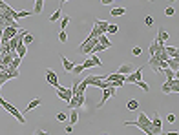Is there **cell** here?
<instances>
[{
  "label": "cell",
  "instance_id": "9c48e42d",
  "mask_svg": "<svg viewBox=\"0 0 179 135\" xmlns=\"http://www.w3.org/2000/svg\"><path fill=\"white\" fill-rule=\"evenodd\" d=\"M79 121V110H71L70 115H68V124H71V126H75Z\"/></svg>",
  "mask_w": 179,
  "mask_h": 135
},
{
  "label": "cell",
  "instance_id": "74e56055",
  "mask_svg": "<svg viewBox=\"0 0 179 135\" xmlns=\"http://www.w3.org/2000/svg\"><path fill=\"white\" fill-rule=\"evenodd\" d=\"M144 24H146V26H148V27H150V26L154 24V17H150V15H148V17H146V18H144Z\"/></svg>",
  "mask_w": 179,
  "mask_h": 135
},
{
  "label": "cell",
  "instance_id": "8d00e7d4",
  "mask_svg": "<svg viewBox=\"0 0 179 135\" xmlns=\"http://www.w3.org/2000/svg\"><path fill=\"white\" fill-rule=\"evenodd\" d=\"M141 53H143V49H141V48H139V46H135V48H133V49H132V55H135V57H139V55H141Z\"/></svg>",
  "mask_w": 179,
  "mask_h": 135
},
{
  "label": "cell",
  "instance_id": "30bf717a",
  "mask_svg": "<svg viewBox=\"0 0 179 135\" xmlns=\"http://www.w3.org/2000/svg\"><path fill=\"white\" fill-rule=\"evenodd\" d=\"M93 24H95V26H99V29L102 31V35H106V29H108L110 22H106V20H99V18H95V20H93Z\"/></svg>",
  "mask_w": 179,
  "mask_h": 135
},
{
  "label": "cell",
  "instance_id": "d590c367",
  "mask_svg": "<svg viewBox=\"0 0 179 135\" xmlns=\"http://www.w3.org/2000/svg\"><path fill=\"white\" fill-rule=\"evenodd\" d=\"M166 121H168V122H172V124H174V122L177 121V115H175V113H168V117H166Z\"/></svg>",
  "mask_w": 179,
  "mask_h": 135
},
{
  "label": "cell",
  "instance_id": "484cf974",
  "mask_svg": "<svg viewBox=\"0 0 179 135\" xmlns=\"http://www.w3.org/2000/svg\"><path fill=\"white\" fill-rule=\"evenodd\" d=\"M60 9H62V7H59V9H57V11H55L53 15H51V17H49V22H57V20L60 18V13H62V11H60Z\"/></svg>",
  "mask_w": 179,
  "mask_h": 135
},
{
  "label": "cell",
  "instance_id": "277c9868",
  "mask_svg": "<svg viewBox=\"0 0 179 135\" xmlns=\"http://www.w3.org/2000/svg\"><path fill=\"white\" fill-rule=\"evenodd\" d=\"M55 90H57V97H59V99H62V100H66V102H70V99L73 97L71 90H66V88H62L60 84H59Z\"/></svg>",
  "mask_w": 179,
  "mask_h": 135
},
{
  "label": "cell",
  "instance_id": "7bdbcfd3",
  "mask_svg": "<svg viewBox=\"0 0 179 135\" xmlns=\"http://www.w3.org/2000/svg\"><path fill=\"white\" fill-rule=\"evenodd\" d=\"M166 135H179L177 131H170V133H166Z\"/></svg>",
  "mask_w": 179,
  "mask_h": 135
},
{
  "label": "cell",
  "instance_id": "7a4b0ae2",
  "mask_svg": "<svg viewBox=\"0 0 179 135\" xmlns=\"http://www.w3.org/2000/svg\"><path fill=\"white\" fill-rule=\"evenodd\" d=\"M115 93H117V88L115 86H112V88H106V90H102V99L99 100V104H97V108L101 110L104 104H106V100L108 99H112V97H115Z\"/></svg>",
  "mask_w": 179,
  "mask_h": 135
},
{
  "label": "cell",
  "instance_id": "836d02e7",
  "mask_svg": "<svg viewBox=\"0 0 179 135\" xmlns=\"http://www.w3.org/2000/svg\"><path fill=\"white\" fill-rule=\"evenodd\" d=\"M68 24H70V18H68V17H64V18L60 20V27H62V31H64V29L68 27Z\"/></svg>",
  "mask_w": 179,
  "mask_h": 135
},
{
  "label": "cell",
  "instance_id": "d4e9b609",
  "mask_svg": "<svg viewBox=\"0 0 179 135\" xmlns=\"http://www.w3.org/2000/svg\"><path fill=\"white\" fill-rule=\"evenodd\" d=\"M82 71H84V66L82 64H75V66H73V69H71V73L73 75H79V73H82Z\"/></svg>",
  "mask_w": 179,
  "mask_h": 135
},
{
  "label": "cell",
  "instance_id": "60d3db41",
  "mask_svg": "<svg viewBox=\"0 0 179 135\" xmlns=\"http://www.w3.org/2000/svg\"><path fill=\"white\" fill-rule=\"evenodd\" d=\"M2 33H4V26L0 24V38H2Z\"/></svg>",
  "mask_w": 179,
  "mask_h": 135
},
{
  "label": "cell",
  "instance_id": "e575fe53",
  "mask_svg": "<svg viewBox=\"0 0 179 135\" xmlns=\"http://www.w3.org/2000/svg\"><path fill=\"white\" fill-rule=\"evenodd\" d=\"M161 91H163V93H172V90H170V84H168V82H165V84L161 86Z\"/></svg>",
  "mask_w": 179,
  "mask_h": 135
},
{
  "label": "cell",
  "instance_id": "c3c4849f",
  "mask_svg": "<svg viewBox=\"0 0 179 135\" xmlns=\"http://www.w3.org/2000/svg\"><path fill=\"white\" fill-rule=\"evenodd\" d=\"M150 2H154V0H150Z\"/></svg>",
  "mask_w": 179,
  "mask_h": 135
},
{
  "label": "cell",
  "instance_id": "3957f363",
  "mask_svg": "<svg viewBox=\"0 0 179 135\" xmlns=\"http://www.w3.org/2000/svg\"><path fill=\"white\" fill-rule=\"evenodd\" d=\"M148 68H152L154 73H161V58L157 57V53L148 58Z\"/></svg>",
  "mask_w": 179,
  "mask_h": 135
},
{
  "label": "cell",
  "instance_id": "bcb514c9",
  "mask_svg": "<svg viewBox=\"0 0 179 135\" xmlns=\"http://www.w3.org/2000/svg\"><path fill=\"white\" fill-rule=\"evenodd\" d=\"M170 2H172V4H175V2H177V0H170Z\"/></svg>",
  "mask_w": 179,
  "mask_h": 135
},
{
  "label": "cell",
  "instance_id": "4fadbf2b",
  "mask_svg": "<svg viewBox=\"0 0 179 135\" xmlns=\"http://www.w3.org/2000/svg\"><path fill=\"white\" fill-rule=\"evenodd\" d=\"M26 51H28V46H26L24 42H20V44L17 46V49H15V53H17V57H20V58H24V55H26Z\"/></svg>",
  "mask_w": 179,
  "mask_h": 135
},
{
  "label": "cell",
  "instance_id": "44dd1931",
  "mask_svg": "<svg viewBox=\"0 0 179 135\" xmlns=\"http://www.w3.org/2000/svg\"><path fill=\"white\" fill-rule=\"evenodd\" d=\"M165 77H166V82H168V80H174L177 77V73H174L170 68H165Z\"/></svg>",
  "mask_w": 179,
  "mask_h": 135
},
{
  "label": "cell",
  "instance_id": "cb8c5ba5",
  "mask_svg": "<svg viewBox=\"0 0 179 135\" xmlns=\"http://www.w3.org/2000/svg\"><path fill=\"white\" fill-rule=\"evenodd\" d=\"M157 48H159V44H157V40H154V42L150 44V48H148V53H150V57H152V55H155Z\"/></svg>",
  "mask_w": 179,
  "mask_h": 135
},
{
  "label": "cell",
  "instance_id": "f35d334b",
  "mask_svg": "<svg viewBox=\"0 0 179 135\" xmlns=\"http://www.w3.org/2000/svg\"><path fill=\"white\" fill-rule=\"evenodd\" d=\"M64 130H66V133H71V131H73V126H71V124H66Z\"/></svg>",
  "mask_w": 179,
  "mask_h": 135
},
{
  "label": "cell",
  "instance_id": "7c38bea8",
  "mask_svg": "<svg viewBox=\"0 0 179 135\" xmlns=\"http://www.w3.org/2000/svg\"><path fill=\"white\" fill-rule=\"evenodd\" d=\"M166 66L170 68L174 73H177V71H179V60H177V58H168V60H166Z\"/></svg>",
  "mask_w": 179,
  "mask_h": 135
},
{
  "label": "cell",
  "instance_id": "681fc988",
  "mask_svg": "<svg viewBox=\"0 0 179 135\" xmlns=\"http://www.w3.org/2000/svg\"><path fill=\"white\" fill-rule=\"evenodd\" d=\"M102 135H106V133H102Z\"/></svg>",
  "mask_w": 179,
  "mask_h": 135
},
{
  "label": "cell",
  "instance_id": "f6af8a7d",
  "mask_svg": "<svg viewBox=\"0 0 179 135\" xmlns=\"http://www.w3.org/2000/svg\"><path fill=\"white\" fill-rule=\"evenodd\" d=\"M42 135H49V133H48V131H42Z\"/></svg>",
  "mask_w": 179,
  "mask_h": 135
},
{
  "label": "cell",
  "instance_id": "4316f807",
  "mask_svg": "<svg viewBox=\"0 0 179 135\" xmlns=\"http://www.w3.org/2000/svg\"><path fill=\"white\" fill-rule=\"evenodd\" d=\"M20 62H22V58H20V57H15V58L11 60V64H9V66H11L13 69H18V66H20Z\"/></svg>",
  "mask_w": 179,
  "mask_h": 135
},
{
  "label": "cell",
  "instance_id": "2e32d148",
  "mask_svg": "<svg viewBox=\"0 0 179 135\" xmlns=\"http://www.w3.org/2000/svg\"><path fill=\"white\" fill-rule=\"evenodd\" d=\"M44 11V0H35V7H33V15H40Z\"/></svg>",
  "mask_w": 179,
  "mask_h": 135
},
{
  "label": "cell",
  "instance_id": "5bb4252c",
  "mask_svg": "<svg viewBox=\"0 0 179 135\" xmlns=\"http://www.w3.org/2000/svg\"><path fill=\"white\" fill-rule=\"evenodd\" d=\"M165 51H166V55L170 57V58H179V51H177V48H170V46H165Z\"/></svg>",
  "mask_w": 179,
  "mask_h": 135
},
{
  "label": "cell",
  "instance_id": "4dcf8cb0",
  "mask_svg": "<svg viewBox=\"0 0 179 135\" xmlns=\"http://www.w3.org/2000/svg\"><path fill=\"white\" fill-rule=\"evenodd\" d=\"M117 31H119V26L117 24H110L108 29H106V33H117Z\"/></svg>",
  "mask_w": 179,
  "mask_h": 135
},
{
  "label": "cell",
  "instance_id": "5b68a950",
  "mask_svg": "<svg viewBox=\"0 0 179 135\" xmlns=\"http://www.w3.org/2000/svg\"><path fill=\"white\" fill-rule=\"evenodd\" d=\"M46 82L48 84H51V86H59V75L55 73L53 69H46Z\"/></svg>",
  "mask_w": 179,
  "mask_h": 135
},
{
  "label": "cell",
  "instance_id": "b9f144b4",
  "mask_svg": "<svg viewBox=\"0 0 179 135\" xmlns=\"http://www.w3.org/2000/svg\"><path fill=\"white\" fill-rule=\"evenodd\" d=\"M66 2H68V0H60V6H59V7H62V6H64Z\"/></svg>",
  "mask_w": 179,
  "mask_h": 135
},
{
  "label": "cell",
  "instance_id": "ac0fdd59",
  "mask_svg": "<svg viewBox=\"0 0 179 135\" xmlns=\"http://www.w3.org/2000/svg\"><path fill=\"white\" fill-rule=\"evenodd\" d=\"M101 35H102V31L99 29V26L93 24V29H91V33L88 35V38H97V37H101Z\"/></svg>",
  "mask_w": 179,
  "mask_h": 135
},
{
  "label": "cell",
  "instance_id": "f1b7e54d",
  "mask_svg": "<svg viewBox=\"0 0 179 135\" xmlns=\"http://www.w3.org/2000/svg\"><path fill=\"white\" fill-rule=\"evenodd\" d=\"M82 66H84V69H90V68H95V64H93V62H91V58H90V57H88L86 60L82 62Z\"/></svg>",
  "mask_w": 179,
  "mask_h": 135
},
{
  "label": "cell",
  "instance_id": "9a60e30c",
  "mask_svg": "<svg viewBox=\"0 0 179 135\" xmlns=\"http://www.w3.org/2000/svg\"><path fill=\"white\" fill-rule=\"evenodd\" d=\"M40 104H42V99H40V97H37V99H33V100H31L29 104L26 106V111H31V110H35V108H38Z\"/></svg>",
  "mask_w": 179,
  "mask_h": 135
},
{
  "label": "cell",
  "instance_id": "f546056e",
  "mask_svg": "<svg viewBox=\"0 0 179 135\" xmlns=\"http://www.w3.org/2000/svg\"><path fill=\"white\" fill-rule=\"evenodd\" d=\"M57 121H60V122H66V121H68V113H64V111H59V113H57Z\"/></svg>",
  "mask_w": 179,
  "mask_h": 135
},
{
  "label": "cell",
  "instance_id": "52a82bcc",
  "mask_svg": "<svg viewBox=\"0 0 179 135\" xmlns=\"http://www.w3.org/2000/svg\"><path fill=\"white\" fill-rule=\"evenodd\" d=\"M133 69H135L133 64H121V66L117 68V73H119V75H130Z\"/></svg>",
  "mask_w": 179,
  "mask_h": 135
},
{
  "label": "cell",
  "instance_id": "83f0119b",
  "mask_svg": "<svg viewBox=\"0 0 179 135\" xmlns=\"http://www.w3.org/2000/svg\"><path fill=\"white\" fill-rule=\"evenodd\" d=\"M135 84H137L139 88H143V90H144V93H148V91H150V86L146 84L144 80H137V82H135Z\"/></svg>",
  "mask_w": 179,
  "mask_h": 135
},
{
  "label": "cell",
  "instance_id": "603a6c76",
  "mask_svg": "<svg viewBox=\"0 0 179 135\" xmlns=\"http://www.w3.org/2000/svg\"><path fill=\"white\" fill-rule=\"evenodd\" d=\"M88 57H90V58H91V62H93V64H95V66H99V68H101V66H102V62H101V58H99V57H97V55H95V53H90V55H88Z\"/></svg>",
  "mask_w": 179,
  "mask_h": 135
},
{
  "label": "cell",
  "instance_id": "6da1fadb",
  "mask_svg": "<svg viewBox=\"0 0 179 135\" xmlns=\"http://www.w3.org/2000/svg\"><path fill=\"white\" fill-rule=\"evenodd\" d=\"M0 106H2V108H4V110L7 111V113H11L13 117H17V121H18V122H22V124H24V115H22V113H20V111H18V110H17V108H15L13 104H9L7 100H4V102H2V104H0Z\"/></svg>",
  "mask_w": 179,
  "mask_h": 135
},
{
  "label": "cell",
  "instance_id": "d6986e66",
  "mask_svg": "<svg viewBox=\"0 0 179 135\" xmlns=\"http://www.w3.org/2000/svg\"><path fill=\"white\" fill-rule=\"evenodd\" d=\"M168 84H170L172 93H177V91H179V79H177V77H175L174 80H168Z\"/></svg>",
  "mask_w": 179,
  "mask_h": 135
},
{
  "label": "cell",
  "instance_id": "ba28073f",
  "mask_svg": "<svg viewBox=\"0 0 179 135\" xmlns=\"http://www.w3.org/2000/svg\"><path fill=\"white\" fill-rule=\"evenodd\" d=\"M60 60H62V68H64V71H68V73H71V69H73V66H75V62H71V60H68L64 55H60Z\"/></svg>",
  "mask_w": 179,
  "mask_h": 135
},
{
  "label": "cell",
  "instance_id": "8fae6325",
  "mask_svg": "<svg viewBox=\"0 0 179 135\" xmlns=\"http://www.w3.org/2000/svg\"><path fill=\"white\" fill-rule=\"evenodd\" d=\"M126 110L128 111H137L139 110V100L137 99H130L128 102H126Z\"/></svg>",
  "mask_w": 179,
  "mask_h": 135
},
{
  "label": "cell",
  "instance_id": "1f68e13d",
  "mask_svg": "<svg viewBox=\"0 0 179 135\" xmlns=\"http://www.w3.org/2000/svg\"><path fill=\"white\" fill-rule=\"evenodd\" d=\"M165 15H166V17H174V15H175V9H174L172 6H168V7L165 9Z\"/></svg>",
  "mask_w": 179,
  "mask_h": 135
},
{
  "label": "cell",
  "instance_id": "ab89813d",
  "mask_svg": "<svg viewBox=\"0 0 179 135\" xmlns=\"http://www.w3.org/2000/svg\"><path fill=\"white\" fill-rule=\"evenodd\" d=\"M113 0H101V4H104V6H108V4H112Z\"/></svg>",
  "mask_w": 179,
  "mask_h": 135
},
{
  "label": "cell",
  "instance_id": "8992f818",
  "mask_svg": "<svg viewBox=\"0 0 179 135\" xmlns=\"http://www.w3.org/2000/svg\"><path fill=\"white\" fill-rule=\"evenodd\" d=\"M168 38H170V35H168V31L166 29H163V27H159V31H157V44H159V46H165V42H166V40Z\"/></svg>",
  "mask_w": 179,
  "mask_h": 135
},
{
  "label": "cell",
  "instance_id": "ffe728a7",
  "mask_svg": "<svg viewBox=\"0 0 179 135\" xmlns=\"http://www.w3.org/2000/svg\"><path fill=\"white\" fill-rule=\"evenodd\" d=\"M99 44H102L106 49H110V48H112V42L108 40V37H106V35H101V37H99Z\"/></svg>",
  "mask_w": 179,
  "mask_h": 135
},
{
  "label": "cell",
  "instance_id": "ee69618b",
  "mask_svg": "<svg viewBox=\"0 0 179 135\" xmlns=\"http://www.w3.org/2000/svg\"><path fill=\"white\" fill-rule=\"evenodd\" d=\"M2 102H4V99H2V95H0V104H2Z\"/></svg>",
  "mask_w": 179,
  "mask_h": 135
},
{
  "label": "cell",
  "instance_id": "e0dca14e",
  "mask_svg": "<svg viewBox=\"0 0 179 135\" xmlns=\"http://www.w3.org/2000/svg\"><path fill=\"white\" fill-rule=\"evenodd\" d=\"M110 13L113 17H122L126 13V7H113V9H110Z\"/></svg>",
  "mask_w": 179,
  "mask_h": 135
},
{
  "label": "cell",
  "instance_id": "d6a6232c",
  "mask_svg": "<svg viewBox=\"0 0 179 135\" xmlns=\"http://www.w3.org/2000/svg\"><path fill=\"white\" fill-rule=\"evenodd\" d=\"M59 40H60L62 44L68 42V35H66V31H60V33H59Z\"/></svg>",
  "mask_w": 179,
  "mask_h": 135
},
{
  "label": "cell",
  "instance_id": "7dc6e473",
  "mask_svg": "<svg viewBox=\"0 0 179 135\" xmlns=\"http://www.w3.org/2000/svg\"><path fill=\"white\" fill-rule=\"evenodd\" d=\"M2 86H4V84H2V82H0V90H2Z\"/></svg>",
  "mask_w": 179,
  "mask_h": 135
},
{
  "label": "cell",
  "instance_id": "7402d4cb",
  "mask_svg": "<svg viewBox=\"0 0 179 135\" xmlns=\"http://www.w3.org/2000/svg\"><path fill=\"white\" fill-rule=\"evenodd\" d=\"M33 40H35V37L31 35V33H28V31H26V33H24V38H22V42H24L26 46H29L31 42H33Z\"/></svg>",
  "mask_w": 179,
  "mask_h": 135
}]
</instances>
